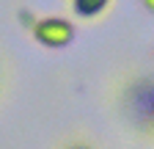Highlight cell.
I'll return each mask as SVG.
<instances>
[{"mask_svg": "<svg viewBox=\"0 0 154 149\" xmlns=\"http://www.w3.org/2000/svg\"><path fill=\"white\" fill-rule=\"evenodd\" d=\"M113 0H69V8L77 20H96L110 8Z\"/></svg>", "mask_w": 154, "mask_h": 149, "instance_id": "7a4b0ae2", "label": "cell"}, {"mask_svg": "<svg viewBox=\"0 0 154 149\" xmlns=\"http://www.w3.org/2000/svg\"><path fill=\"white\" fill-rule=\"evenodd\" d=\"M140 3H143V8H146L149 14H154V0H140Z\"/></svg>", "mask_w": 154, "mask_h": 149, "instance_id": "277c9868", "label": "cell"}, {"mask_svg": "<svg viewBox=\"0 0 154 149\" xmlns=\"http://www.w3.org/2000/svg\"><path fill=\"white\" fill-rule=\"evenodd\" d=\"M63 149H96L91 141H85V138H74V141H69Z\"/></svg>", "mask_w": 154, "mask_h": 149, "instance_id": "3957f363", "label": "cell"}, {"mask_svg": "<svg viewBox=\"0 0 154 149\" xmlns=\"http://www.w3.org/2000/svg\"><path fill=\"white\" fill-rule=\"evenodd\" d=\"M33 39L47 47V50H63L74 42L77 36V28L72 20H66V17H42V20H36L33 25Z\"/></svg>", "mask_w": 154, "mask_h": 149, "instance_id": "6da1fadb", "label": "cell"}]
</instances>
